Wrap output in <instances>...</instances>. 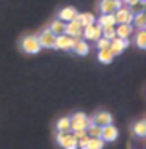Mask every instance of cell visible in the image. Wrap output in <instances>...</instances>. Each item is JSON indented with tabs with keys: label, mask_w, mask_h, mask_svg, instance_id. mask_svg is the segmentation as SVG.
<instances>
[{
	"label": "cell",
	"mask_w": 146,
	"mask_h": 149,
	"mask_svg": "<svg viewBox=\"0 0 146 149\" xmlns=\"http://www.w3.org/2000/svg\"><path fill=\"white\" fill-rule=\"evenodd\" d=\"M74 41L75 39L74 38H71L69 35H60V36H57V39H55V49H58V50H71L72 49V46H74Z\"/></svg>",
	"instance_id": "30bf717a"
},
{
	"label": "cell",
	"mask_w": 146,
	"mask_h": 149,
	"mask_svg": "<svg viewBox=\"0 0 146 149\" xmlns=\"http://www.w3.org/2000/svg\"><path fill=\"white\" fill-rule=\"evenodd\" d=\"M135 46L138 49H146V30H138L135 35V39H133Z\"/></svg>",
	"instance_id": "603a6c76"
},
{
	"label": "cell",
	"mask_w": 146,
	"mask_h": 149,
	"mask_svg": "<svg viewBox=\"0 0 146 149\" xmlns=\"http://www.w3.org/2000/svg\"><path fill=\"white\" fill-rule=\"evenodd\" d=\"M121 6H123L121 0H101L99 2V10L102 14H113Z\"/></svg>",
	"instance_id": "ba28073f"
},
{
	"label": "cell",
	"mask_w": 146,
	"mask_h": 149,
	"mask_svg": "<svg viewBox=\"0 0 146 149\" xmlns=\"http://www.w3.org/2000/svg\"><path fill=\"white\" fill-rule=\"evenodd\" d=\"M74 50L75 55H79V57H85V55L90 54V46H88V42L85 41V39H75L74 41V46H72V49Z\"/></svg>",
	"instance_id": "5bb4252c"
},
{
	"label": "cell",
	"mask_w": 146,
	"mask_h": 149,
	"mask_svg": "<svg viewBox=\"0 0 146 149\" xmlns=\"http://www.w3.org/2000/svg\"><path fill=\"white\" fill-rule=\"evenodd\" d=\"M129 39L127 38H115L110 41V46H108V50L112 52L113 57H116V55H121L124 52V49H127L129 47Z\"/></svg>",
	"instance_id": "8992f818"
},
{
	"label": "cell",
	"mask_w": 146,
	"mask_h": 149,
	"mask_svg": "<svg viewBox=\"0 0 146 149\" xmlns=\"http://www.w3.org/2000/svg\"><path fill=\"white\" fill-rule=\"evenodd\" d=\"M55 127H57V132H71V119L68 116H63V118L57 121Z\"/></svg>",
	"instance_id": "d6986e66"
},
{
	"label": "cell",
	"mask_w": 146,
	"mask_h": 149,
	"mask_svg": "<svg viewBox=\"0 0 146 149\" xmlns=\"http://www.w3.org/2000/svg\"><path fill=\"white\" fill-rule=\"evenodd\" d=\"M104 141L101 138H88V141L85 143L82 149H104Z\"/></svg>",
	"instance_id": "cb8c5ba5"
},
{
	"label": "cell",
	"mask_w": 146,
	"mask_h": 149,
	"mask_svg": "<svg viewBox=\"0 0 146 149\" xmlns=\"http://www.w3.org/2000/svg\"><path fill=\"white\" fill-rule=\"evenodd\" d=\"M77 14H79V11H77L74 6H64L63 10H60L58 17H57V19H60V21H63V22L68 24V22L74 21V19L77 17Z\"/></svg>",
	"instance_id": "4fadbf2b"
},
{
	"label": "cell",
	"mask_w": 146,
	"mask_h": 149,
	"mask_svg": "<svg viewBox=\"0 0 146 149\" xmlns=\"http://www.w3.org/2000/svg\"><path fill=\"white\" fill-rule=\"evenodd\" d=\"M113 55H112V52L108 50V49H101L99 52H97V60H99L101 63H104V64H110L113 61Z\"/></svg>",
	"instance_id": "7402d4cb"
},
{
	"label": "cell",
	"mask_w": 146,
	"mask_h": 149,
	"mask_svg": "<svg viewBox=\"0 0 146 149\" xmlns=\"http://www.w3.org/2000/svg\"><path fill=\"white\" fill-rule=\"evenodd\" d=\"M21 49L28 55H36L39 50H41V46H39V41L36 38V35H27L21 39Z\"/></svg>",
	"instance_id": "6da1fadb"
},
{
	"label": "cell",
	"mask_w": 146,
	"mask_h": 149,
	"mask_svg": "<svg viewBox=\"0 0 146 149\" xmlns=\"http://www.w3.org/2000/svg\"><path fill=\"white\" fill-rule=\"evenodd\" d=\"M140 0H121V3H124L127 8H131V6H133V5H137Z\"/></svg>",
	"instance_id": "f1b7e54d"
},
{
	"label": "cell",
	"mask_w": 146,
	"mask_h": 149,
	"mask_svg": "<svg viewBox=\"0 0 146 149\" xmlns=\"http://www.w3.org/2000/svg\"><path fill=\"white\" fill-rule=\"evenodd\" d=\"M118 129H116L113 124H108V126L102 127V134H101V140L104 143H113L116 138H118Z\"/></svg>",
	"instance_id": "8fae6325"
},
{
	"label": "cell",
	"mask_w": 146,
	"mask_h": 149,
	"mask_svg": "<svg viewBox=\"0 0 146 149\" xmlns=\"http://www.w3.org/2000/svg\"><path fill=\"white\" fill-rule=\"evenodd\" d=\"M82 31H83V27L80 25V22L77 21V19H74V21L66 24V35H69L71 38L80 39L82 38Z\"/></svg>",
	"instance_id": "7c38bea8"
},
{
	"label": "cell",
	"mask_w": 146,
	"mask_h": 149,
	"mask_svg": "<svg viewBox=\"0 0 146 149\" xmlns=\"http://www.w3.org/2000/svg\"><path fill=\"white\" fill-rule=\"evenodd\" d=\"M102 38H107L108 41L116 38V33H115V27H102Z\"/></svg>",
	"instance_id": "484cf974"
},
{
	"label": "cell",
	"mask_w": 146,
	"mask_h": 149,
	"mask_svg": "<svg viewBox=\"0 0 146 149\" xmlns=\"http://www.w3.org/2000/svg\"><path fill=\"white\" fill-rule=\"evenodd\" d=\"M145 5H146V0H140V2L137 3V5L131 6L129 10H131L133 14H137V13H145Z\"/></svg>",
	"instance_id": "4316f807"
},
{
	"label": "cell",
	"mask_w": 146,
	"mask_h": 149,
	"mask_svg": "<svg viewBox=\"0 0 146 149\" xmlns=\"http://www.w3.org/2000/svg\"><path fill=\"white\" fill-rule=\"evenodd\" d=\"M87 135L90 136V138H101V134H102V127L96 126V124L90 123V126L87 127Z\"/></svg>",
	"instance_id": "d4e9b609"
},
{
	"label": "cell",
	"mask_w": 146,
	"mask_h": 149,
	"mask_svg": "<svg viewBox=\"0 0 146 149\" xmlns=\"http://www.w3.org/2000/svg\"><path fill=\"white\" fill-rule=\"evenodd\" d=\"M82 36L85 41H97V39L102 36V27L97 25V24H91L88 27H83V31H82Z\"/></svg>",
	"instance_id": "5b68a950"
},
{
	"label": "cell",
	"mask_w": 146,
	"mask_h": 149,
	"mask_svg": "<svg viewBox=\"0 0 146 149\" xmlns=\"http://www.w3.org/2000/svg\"><path fill=\"white\" fill-rule=\"evenodd\" d=\"M49 30H50L55 36L64 35V33H66V22L60 21V19H55V21L50 22V25H49Z\"/></svg>",
	"instance_id": "2e32d148"
},
{
	"label": "cell",
	"mask_w": 146,
	"mask_h": 149,
	"mask_svg": "<svg viewBox=\"0 0 146 149\" xmlns=\"http://www.w3.org/2000/svg\"><path fill=\"white\" fill-rule=\"evenodd\" d=\"M75 19L80 22L82 27H88V25H91V24H96V16L91 14V13H79Z\"/></svg>",
	"instance_id": "e0dca14e"
},
{
	"label": "cell",
	"mask_w": 146,
	"mask_h": 149,
	"mask_svg": "<svg viewBox=\"0 0 146 149\" xmlns=\"http://www.w3.org/2000/svg\"><path fill=\"white\" fill-rule=\"evenodd\" d=\"M71 132L75 130H87V127L90 126V118L85 113H75L71 116Z\"/></svg>",
	"instance_id": "3957f363"
},
{
	"label": "cell",
	"mask_w": 146,
	"mask_h": 149,
	"mask_svg": "<svg viewBox=\"0 0 146 149\" xmlns=\"http://www.w3.org/2000/svg\"><path fill=\"white\" fill-rule=\"evenodd\" d=\"M113 14H115V19H116V25H118V24H132L133 13L127 6H121L119 10H116Z\"/></svg>",
	"instance_id": "9c48e42d"
},
{
	"label": "cell",
	"mask_w": 146,
	"mask_h": 149,
	"mask_svg": "<svg viewBox=\"0 0 146 149\" xmlns=\"http://www.w3.org/2000/svg\"><path fill=\"white\" fill-rule=\"evenodd\" d=\"M57 143L63 149H77L79 148V140L75 138V135L72 132H58L57 134Z\"/></svg>",
	"instance_id": "7a4b0ae2"
},
{
	"label": "cell",
	"mask_w": 146,
	"mask_h": 149,
	"mask_svg": "<svg viewBox=\"0 0 146 149\" xmlns=\"http://www.w3.org/2000/svg\"><path fill=\"white\" fill-rule=\"evenodd\" d=\"M108 46H110V41H108L107 38H102V36H101V38L96 41L97 50H101V49H108Z\"/></svg>",
	"instance_id": "83f0119b"
},
{
	"label": "cell",
	"mask_w": 146,
	"mask_h": 149,
	"mask_svg": "<svg viewBox=\"0 0 146 149\" xmlns=\"http://www.w3.org/2000/svg\"><path fill=\"white\" fill-rule=\"evenodd\" d=\"M132 132H133V135L143 138V136L146 135V121H145V119L137 121V123L132 126Z\"/></svg>",
	"instance_id": "ffe728a7"
},
{
	"label": "cell",
	"mask_w": 146,
	"mask_h": 149,
	"mask_svg": "<svg viewBox=\"0 0 146 149\" xmlns=\"http://www.w3.org/2000/svg\"><path fill=\"white\" fill-rule=\"evenodd\" d=\"M36 38H38V41H39V46H41V49H54L57 36L52 33V31L49 30V29L41 30V33L36 36Z\"/></svg>",
	"instance_id": "277c9868"
},
{
	"label": "cell",
	"mask_w": 146,
	"mask_h": 149,
	"mask_svg": "<svg viewBox=\"0 0 146 149\" xmlns=\"http://www.w3.org/2000/svg\"><path fill=\"white\" fill-rule=\"evenodd\" d=\"M115 33L116 38H127L133 33V25L132 24H118V27H115Z\"/></svg>",
	"instance_id": "9a60e30c"
},
{
	"label": "cell",
	"mask_w": 146,
	"mask_h": 149,
	"mask_svg": "<svg viewBox=\"0 0 146 149\" xmlns=\"http://www.w3.org/2000/svg\"><path fill=\"white\" fill-rule=\"evenodd\" d=\"M97 25H101V27H115L116 25L115 14H101L99 19H97Z\"/></svg>",
	"instance_id": "ac0fdd59"
},
{
	"label": "cell",
	"mask_w": 146,
	"mask_h": 149,
	"mask_svg": "<svg viewBox=\"0 0 146 149\" xmlns=\"http://www.w3.org/2000/svg\"><path fill=\"white\" fill-rule=\"evenodd\" d=\"M132 24H133V27H137L138 30H145V29H146V14H145V13H137V14H133Z\"/></svg>",
	"instance_id": "44dd1931"
},
{
	"label": "cell",
	"mask_w": 146,
	"mask_h": 149,
	"mask_svg": "<svg viewBox=\"0 0 146 149\" xmlns=\"http://www.w3.org/2000/svg\"><path fill=\"white\" fill-rule=\"evenodd\" d=\"M90 123L96 124L99 127H104V126H108V124L113 123V116L108 111H97V113H94L90 118Z\"/></svg>",
	"instance_id": "52a82bcc"
}]
</instances>
